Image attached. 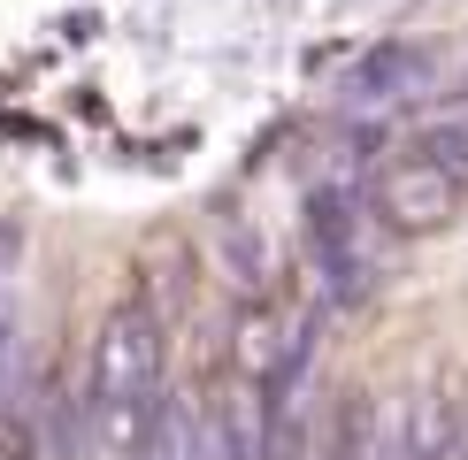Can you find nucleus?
<instances>
[{
	"label": "nucleus",
	"instance_id": "f257e3e1",
	"mask_svg": "<svg viewBox=\"0 0 468 460\" xmlns=\"http://www.w3.org/2000/svg\"><path fill=\"white\" fill-rule=\"evenodd\" d=\"M461 200H468V192L445 177V169H431L422 153H392V162L368 177V215H377L384 238H415V230H438Z\"/></svg>",
	"mask_w": 468,
	"mask_h": 460
},
{
	"label": "nucleus",
	"instance_id": "f03ea898",
	"mask_svg": "<svg viewBox=\"0 0 468 460\" xmlns=\"http://www.w3.org/2000/svg\"><path fill=\"white\" fill-rule=\"evenodd\" d=\"M461 460H468V453H461Z\"/></svg>",
	"mask_w": 468,
	"mask_h": 460
}]
</instances>
